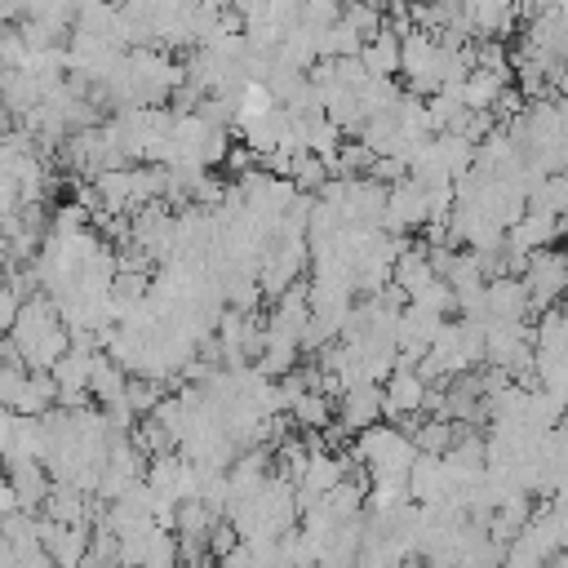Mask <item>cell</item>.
Masks as SVG:
<instances>
[{"mask_svg":"<svg viewBox=\"0 0 568 568\" xmlns=\"http://www.w3.org/2000/svg\"><path fill=\"white\" fill-rule=\"evenodd\" d=\"M13 510H22V506H18V493H13V484H9V479H0V519H4V515H13Z\"/></svg>","mask_w":568,"mask_h":568,"instance_id":"obj_22","label":"cell"},{"mask_svg":"<svg viewBox=\"0 0 568 568\" xmlns=\"http://www.w3.org/2000/svg\"><path fill=\"white\" fill-rule=\"evenodd\" d=\"M18 306H22V297L13 293L9 275L0 271V333H9V328H13V320H18Z\"/></svg>","mask_w":568,"mask_h":568,"instance_id":"obj_19","label":"cell"},{"mask_svg":"<svg viewBox=\"0 0 568 568\" xmlns=\"http://www.w3.org/2000/svg\"><path fill=\"white\" fill-rule=\"evenodd\" d=\"M417 444L408 430L399 426H368L355 435L351 444V462H359L368 470V479H386V475H408V466L417 462Z\"/></svg>","mask_w":568,"mask_h":568,"instance_id":"obj_1","label":"cell"},{"mask_svg":"<svg viewBox=\"0 0 568 568\" xmlns=\"http://www.w3.org/2000/svg\"><path fill=\"white\" fill-rule=\"evenodd\" d=\"M89 541H93L89 524H53V519H44V528H40V546L49 550V559L58 568H75L89 555Z\"/></svg>","mask_w":568,"mask_h":568,"instance_id":"obj_6","label":"cell"},{"mask_svg":"<svg viewBox=\"0 0 568 568\" xmlns=\"http://www.w3.org/2000/svg\"><path fill=\"white\" fill-rule=\"evenodd\" d=\"M382 399L390 422H413L426 408V377L413 364H395V373L382 382Z\"/></svg>","mask_w":568,"mask_h":568,"instance_id":"obj_4","label":"cell"},{"mask_svg":"<svg viewBox=\"0 0 568 568\" xmlns=\"http://www.w3.org/2000/svg\"><path fill=\"white\" fill-rule=\"evenodd\" d=\"M40 515L53 519V524H89V497H84L75 484H58V479H53V488H49Z\"/></svg>","mask_w":568,"mask_h":568,"instance_id":"obj_11","label":"cell"},{"mask_svg":"<svg viewBox=\"0 0 568 568\" xmlns=\"http://www.w3.org/2000/svg\"><path fill=\"white\" fill-rule=\"evenodd\" d=\"M244 537H240V528L231 524V519H217L213 524V532H209V555L217 559V555H226V550H235Z\"/></svg>","mask_w":568,"mask_h":568,"instance_id":"obj_18","label":"cell"},{"mask_svg":"<svg viewBox=\"0 0 568 568\" xmlns=\"http://www.w3.org/2000/svg\"><path fill=\"white\" fill-rule=\"evenodd\" d=\"M510 89V71H488V67H470V75L462 80V102L470 111H493L497 98Z\"/></svg>","mask_w":568,"mask_h":568,"instance_id":"obj_10","label":"cell"},{"mask_svg":"<svg viewBox=\"0 0 568 568\" xmlns=\"http://www.w3.org/2000/svg\"><path fill=\"white\" fill-rule=\"evenodd\" d=\"M537 386L568 399V346H550V351L537 346Z\"/></svg>","mask_w":568,"mask_h":568,"instance_id":"obj_15","label":"cell"},{"mask_svg":"<svg viewBox=\"0 0 568 568\" xmlns=\"http://www.w3.org/2000/svg\"><path fill=\"white\" fill-rule=\"evenodd\" d=\"M337 399H342V404H337V422H342L351 435H359V430L377 426V417H386L382 382H355V386H346Z\"/></svg>","mask_w":568,"mask_h":568,"instance_id":"obj_5","label":"cell"},{"mask_svg":"<svg viewBox=\"0 0 568 568\" xmlns=\"http://www.w3.org/2000/svg\"><path fill=\"white\" fill-rule=\"evenodd\" d=\"M217 568H253V550H248V541H240L235 550L217 555Z\"/></svg>","mask_w":568,"mask_h":568,"instance_id":"obj_21","label":"cell"},{"mask_svg":"<svg viewBox=\"0 0 568 568\" xmlns=\"http://www.w3.org/2000/svg\"><path fill=\"white\" fill-rule=\"evenodd\" d=\"M364 49V36L342 18L328 31H320V58H355Z\"/></svg>","mask_w":568,"mask_h":568,"instance_id":"obj_16","label":"cell"},{"mask_svg":"<svg viewBox=\"0 0 568 568\" xmlns=\"http://www.w3.org/2000/svg\"><path fill=\"white\" fill-rule=\"evenodd\" d=\"M75 568H111V564H106V559H98V555H93V550H89V555H84V559H80V564H75Z\"/></svg>","mask_w":568,"mask_h":568,"instance_id":"obj_23","label":"cell"},{"mask_svg":"<svg viewBox=\"0 0 568 568\" xmlns=\"http://www.w3.org/2000/svg\"><path fill=\"white\" fill-rule=\"evenodd\" d=\"M124 390H129V373L111 359V355H98L93 351V373H89V395H93V404H115V399H124Z\"/></svg>","mask_w":568,"mask_h":568,"instance_id":"obj_12","label":"cell"},{"mask_svg":"<svg viewBox=\"0 0 568 568\" xmlns=\"http://www.w3.org/2000/svg\"><path fill=\"white\" fill-rule=\"evenodd\" d=\"M333 178V169H328V160L324 155H315V151H293V164H288V182L297 186V191H324V182Z\"/></svg>","mask_w":568,"mask_h":568,"instance_id":"obj_14","label":"cell"},{"mask_svg":"<svg viewBox=\"0 0 568 568\" xmlns=\"http://www.w3.org/2000/svg\"><path fill=\"white\" fill-rule=\"evenodd\" d=\"M342 4L346 0H302V22L311 31H328L333 22H342Z\"/></svg>","mask_w":568,"mask_h":568,"instance_id":"obj_17","label":"cell"},{"mask_svg":"<svg viewBox=\"0 0 568 568\" xmlns=\"http://www.w3.org/2000/svg\"><path fill=\"white\" fill-rule=\"evenodd\" d=\"M4 124H9V106L0 102V133H4Z\"/></svg>","mask_w":568,"mask_h":568,"instance_id":"obj_24","label":"cell"},{"mask_svg":"<svg viewBox=\"0 0 568 568\" xmlns=\"http://www.w3.org/2000/svg\"><path fill=\"white\" fill-rule=\"evenodd\" d=\"M475 36H506L519 22V0H462Z\"/></svg>","mask_w":568,"mask_h":568,"instance_id":"obj_8","label":"cell"},{"mask_svg":"<svg viewBox=\"0 0 568 568\" xmlns=\"http://www.w3.org/2000/svg\"><path fill=\"white\" fill-rule=\"evenodd\" d=\"M288 417H293V426H302V430H324L328 422H333V404H328V395L324 390H315V386H306L288 408H284Z\"/></svg>","mask_w":568,"mask_h":568,"instance_id":"obj_13","label":"cell"},{"mask_svg":"<svg viewBox=\"0 0 568 568\" xmlns=\"http://www.w3.org/2000/svg\"><path fill=\"white\" fill-rule=\"evenodd\" d=\"M13 430H18V413L9 404H0V457H9L13 448Z\"/></svg>","mask_w":568,"mask_h":568,"instance_id":"obj_20","label":"cell"},{"mask_svg":"<svg viewBox=\"0 0 568 568\" xmlns=\"http://www.w3.org/2000/svg\"><path fill=\"white\" fill-rule=\"evenodd\" d=\"M524 288H528V302H532V315L537 311H550L568 297V248H537L524 266Z\"/></svg>","mask_w":568,"mask_h":568,"instance_id":"obj_2","label":"cell"},{"mask_svg":"<svg viewBox=\"0 0 568 568\" xmlns=\"http://www.w3.org/2000/svg\"><path fill=\"white\" fill-rule=\"evenodd\" d=\"M444 44L430 36V31H422V27H413L408 36H404V62H399V71L408 75V89L413 93H435V89H444Z\"/></svg>","mask_w":568,"mask_h":568,"instance_id":"obj_3","label":"cell"},{"mask_svg":"<svg viewBox=\"0 0 568 568\" xmlns=\"http://www.w3.org/2000/svg\"><path fill=\"white\" fill-rule=\"evenodd\" d=\"M359 62L368 67V75H382V80H390V75L399 71V62H404V36H395L390 27H382L377 36H368V40H364V49H359Z\"/></svg>","mask_w":568,"mask_h":568,"instance_id":"obj_9","label":"cell"},{"mask_svg":"<svg viewBox=\"0 0 568 568\" xmlns=\"http://www.w3.org/2000/svg\"><path fill=\"white\" fill-rule=\"evenodd\" d=\"M4 479H9L13 493H18V506L40 515V506H44V497H49V488H53V475L44 470V462L9 457V462H4Z\"/></svg>","mask_w":568,"mask_h":568,"instance_id":"obj_7","label":"cell"}]
</instances>
